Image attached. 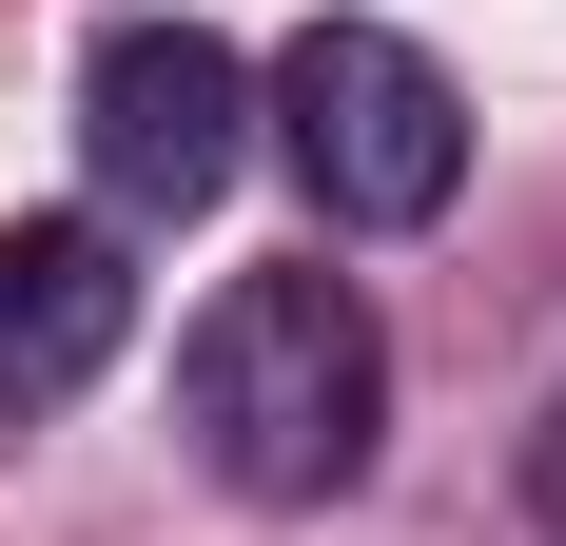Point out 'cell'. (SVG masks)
Instances as JSON below:
<instances>
[{
  "label": "cell",
  "mask_w": 566,
  "mask_h": 546,
  "mask_svg": "<svg viewBox=\"0 0 566 546\" xmlns=\"http://www.w3.org/2000/svg\"><path fill=\"white\" fill-rule=\"evenodd\" d=\"M176 430L234 507H333L391 430V332L352 273H234L176 351Z\"/></svg>",
  "instance_id": "obj_1"
},
{
  "label": "cell",
  "mask_w": 566,
  "mask_h": 546,
  "mask_svg": "<svg viewBox=\"0 0 566 546\" xmlns=\"http://www.w3.org/2000/svg\"><path fill=\"white\" fill-rule=\"evenodd\" d=\"M274 137H293V176H313L333 234H430L469 196V98H450V59L391 40V20H313L274 59Z\"/></svg>",
  "instance_id": "obj_2"
},
{
  "label": "cell",
  "mask_w": 566,
  "mask_h": 546,
  "mask_svg": "<svg viewBox=\"0 0 566 546\" xmlns=\"http://www.w3.org/2000/svg\"><path fill=\"white\" fill-rule=\"evenodd\" d=\"M78 137H98V196H117V216H196V196L254 157V59H234L216 20H98Z\"/></svg>",
  "instance_id": "obj_3"
},
{
  "label": "cell",
  "mask_w": 566,
  "mask_h": 546,
  "mask_svg": "<svg viewBox=\"0 0 566 546\" xmlns=\"http://www.w3.org/2000/svg\"><path fill=\"white\" fill-rule=\"evenodd\" d=\"M117 332H137V273H117L98 216H20L0 234V410H59V390L117 371Z\"/></svg>",
  "instance_id": "obj_4"
},
{
  "label": "cell",
  "mask_w": 566,
  "mask_h": 546,
  "mask_svg": "<svg viewBox=\"0 0 566 546\" xmlns=\"http://www.w3.org/2000/svg\"><path fill=\"white\" fill-rule=\"evenodd\" d=\"M527 527L566 546V390H547V430H527Z\"/></svg>",
  "instance_id": "obj_5"
}]
</instances>
